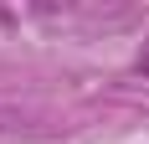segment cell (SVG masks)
<instances>
[{
	"mask_svg": "<svg viewBox=\"0 0 149 144\" xmlns=\"http://www.w3.org/2000/svg\"><path fill=\"white\" fill-rule=\"evenodd\" d=\"M15 134H21V118H15V113H0V144L15 139Z\"/></svg>",
	"mask_w": 149,
	"mask_h": 144,
	"instance_id": "cell-1",
	"label": "cell"
},
{
	"mask_svg": "<svg viewBox=\"0 0 149 144\" xmlns=\"http://www.w3.org/2000/svg\"><path fill=\"white\" fill-rule=\"evenodd\" d=\"M134 72H139V77H149V41H144V52L134 57Z\"/></svg>",
	"mask_w": 149,
	"mask_h": 144,
	"instance_id": "cell-2",
	"label": "cell"
}]
</instances>
